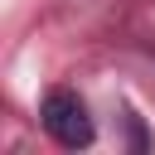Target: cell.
Here are the masks:
<instances>
[{
	"instance_id": "obj_1",
	"label": "cell",
	"mask_w": 155,
	"mask_h": 155,
	"mask_svg": "<svg viewBox=\"0 0 155 155\" xmlns=\"http://www.w3.org/2000/svg\"><path fill=\"white\" fill-rule=\"evenodd\" d=\"M39 116H44V131H48L63 150H82V145H92V121H87V107L78 102V92L53 87V92L44 97Z\"/></svg>"
}]
</instances>
